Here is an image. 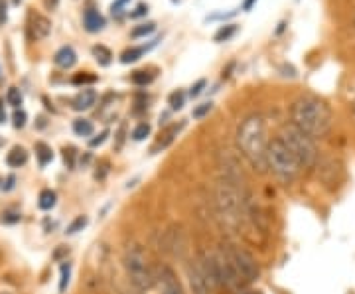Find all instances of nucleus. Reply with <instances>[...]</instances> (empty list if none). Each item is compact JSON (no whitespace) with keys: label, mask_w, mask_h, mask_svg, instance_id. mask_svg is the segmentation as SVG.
<instances>
[{"label":"nucleus","mask_w":355,"mask_h":294,"mask_svg":"<svg viewBox=\"0 0 355 294\" xmlns=\"http://www.w3.org/2000/svg\"><path fill=\"white\" fill-rule=\"evenodd\" d=\"M235 34H237V24H225L217 30L214 40H216V42H227V40L233 38Z\"/></svg>","instance_id":"obj_20"},{"label":"nucleus","mask_w":355,"mask_h":294,"mask_svg":"<svg viewBox=\"0 0 355 294\" xmlns=\"http://www.w3.org/2000/svg\"><path fill=\"white\" fill-rule=\"evenodd\" d=\"M53 64L58 65V67H62V69H69V67H73V65L77 64L76 50H73L71 46H64V48H60V50L55 51V55H53Z\"/></svg>","instance_id":"obj_10"},{"label":"nucleus","mask_w":355,"mask_h":294,"mask_svg":"<svg viewBox=\"0 0 355 294\" xmlns=\"http://www.w3.org/2000/svg\"><path fill=\"white\" fill-rule=\"evenodd\" d=\"M168 105L172 107V111H180L184 105H186V93L184 91H174V93H170V97H168Z\"/></svg>","instance_id":"obj_21"},{"label":"nucleus","mask_w":355,"mask_h":294,"mask_svg":"<svg viewBox=\"0 0 355 294\" xmlns=\"http://www.w3.org/2000/svg\"><path fill=\"white\" fill-rule=\"evenodd\" d=\"M280 139L294 153V156L298 158V162L302 164V168H312L316 164L318 156H320L316 146V139H312L310 135L302 132L300 128H296L291 123L282 127Z\"/></svg>","instance_id":"obj_6"},{"label":"nucleus","mask_w":355,"mask_h":294,"mask_svg":"<svg viewBox=\"0 0 355 294\" xmlns=\"http://www.w3.org/2000/svg\"><path fill=\"white\" fill-rule=\"evenodd\" d=\"M6 123V111H4V101L0 99V125Z\"/></svg>","instance_id":"obj_38"},{"label":"nucleus","mask_w":355,"mask_h":294,"mask_svg":"<svg viewBox=\"0 0 355 294\" xmlns=\"http://www.w3.org/2000/svg\"><path fill=\"white\" fill-rule=\"evenodd\" d=\"M130 79H132L135 85H148V83H153L154 76L153 74H148V71H135Z\"/></svg>","instance_id":"obj_24"},{"label":"nucleus","mask_w":355,"mask_h":294,"mask_svg":"<svg viewBox=\"0 0 355 294\" xmlns=\"http://www.w3.org/2000/svg\"><path fill=\"white\" fill-rule=\"evenodd\" d=\"M6 22V2L0 0V26Z\"/></svg>","instance_id":"obj_36"},{"label":"nucleus","mask_w":355,"mask_h":294,"mask_svg":"<svg viewBox=\"0 0 355 294\" xmlns=\"http://www.w3.org/2000/svg\"><path fill=\"white\" fill-rule=\"evenodd\" d=\"M55 202H58V196H55L53 190H44V192L40 193V198H38L40 209L48 211V209H51V207L55 205Z\"/></svg>","instance_id":"obj_18"},{"label":"nucleus","mask_w":355,"mask_h":294,"mask_svg":"<svg viewBox=\"0 0 355 294\" xmlns=\"http://www.w3.org/2000/svg\"><path fill=\"white\" fill-rule=\"evenodd\" d=\"M203 87H205V79H200L198 83H193L190 89V97H198L203 91Z\"/></svg>","instance_id":"obj_31"},{"label":"nucleus","mask_w":355,"mask_h":294,"mask_svg":"<svg viewBox=\"0 0 355 294\" xmlns=\"http://www.w3.org/2000/svg\"><path fill=\"white\" fill-rule=\"evenodd\" d=\"M265 119L261 115H249L241 121L237 128V146L243 158L249 162L254 172H266V148H268Z\"/></svg>","instance_id":"obj_2"},{"label":"nucleus","mask_w":355,"mask_h":294,"mask_svg":"<svg viewBox=\"0 0 355 294\" xmlns=\"http://www.w3.org/2000/svg\"><path fill=\"white\" fill-rule=\"evenodd\" d=\"M36 156H38L40 166H46V164H50L51 160H53V153H51V148L46 142H38L36 144Z\"/></svg>","instance_id":"obj_17"},{"label":"nucleus","mask_w":355,"mask_h":294,"mask_svg":"<svg viewBox=\"0 0 355 294\" xmlns=\"http://www.w3.org/2000/svg\"><path fill=\"white\" fill-rule=\"evenodd\" d=\"M14 182H16V180H14V176H10V178H6V186H4V190H12Z\"/></svg>","instance_id":"obj_40"},{"label":"nucleus","mask_w":355,"mask_h":294,"mask_svg":"<svg viewBox=\"0 0 355 294\" xmlns=\"http://www.w3.org/2000/svg\"><path fill=\"white\" fill-rule=\"evenodd\" d=\"M95 81H97V76H93V74H89V71H85V74H77V76H73V79H71L73 85H85V83H95Z\"/></svg>","instance_id":"obj_27"},{"label":"nucleus","mask_w":355,"mask_h":294,"mask_svg":"<svg viewBox=\"0 0 355 294\" xmlns=\"http://www.w3.org/2000/svg\"><path fill=\"white\" fill-rule=\"evenodd\" d=\"M6 101H8V105H12L14 109H18L22 105V93H20V89L18 87H10L8 95H6Z\"/></svg>","instance_id":"obj_25"},{"label":"nucleus","mask_w":355,"mask_h":294,"mask_svg":"<svg viewBox=\"0 0 355 294\" xmlns=\"http://www.w3.org/2000/svg\"><path fill=\"white\" fill-rule=\"evenodd\" d=\"M211 109H214V103H202V105H198V107L193 109L191 116H193V119H203V116L211 113Z\"/></svg>","instance_id":"obj_28"},{"label":"nucleus","mask_w":355,"mask_h":294,"mask_svg":"<svg viewBox=\"0 0 355 294\" xmlns=\"http://www.w3.org/2000/svg\"><path fill=\"white\" fill-rule=\"evenodd\" d=\"M95 103H97V91L83 89L81 93H77L76 99L71 101V107L76 111H89Z\"/></svg>","instance_id":"obj_12"},{"label":"nucleus","mask_w":355,"mask_h":294,"mask_svg":"<svg viewBox=\"0 0 355 294\" xmlns=\"http://www.w3.org/2000/svg\"><path fill=\"white\" fill-rule=\"evenodd\" d=\"M28 162V153L22 146H14L10 153L6 154V164L10 168H20Z\"/></svg>","instance_id":"obj_15"},{"label":"nucleus","mask_w":355,"mask_h":294,"mask_svg":"<svg viewBox=\"0 0 355 294\" xmlns=\"http://www.w3.org/2000/svg\"><path fill=\"white\" fill-rule=\"evenodd\" d=\"M121 294H142V293H139V291H137V288H135V291H132V293H121Z\"/></svg>","instance_id":"obj_41"},{"label":"nucleus","mask_w":355,"mask_h":294,"mask_svg":"<svg viewBox=\"0 0 355 294\" xmlns=\"http://www.w3.org/2000/svg\"><path fill=\"white\" fill-rule=\"evenodd\" d=\"M87 225V218L85 216H79L76 218L71 223H69V227H67V235H73L77 231H83V227Z\"/></svg>","instance_id":"obj_26"},{"label":"nucleus","mask_w":355,"mask_h":294,"mask_svg":"<svg viewBox=\"0 0 355 294\" xmlns=\"http://www.w3.org/2000/svg\"><path fill=\"white\" fill-rule=\"evenodd\" d=\"M266 170H270L282 182H292L302 172V164L284 144V141L280 137H275L268 141V148H266Z\"/></svg>","instance_id":"obj_5"},{"label":"nucleus","mask_w":355,"mask_h":294,"mask_svg":"<svg viewBox=\"0 0 355 294\" xmlns=\"http://www.w3.org/2000/svg\"><path fill=\"white\" fill-rule=\"evenodd\" d=\"M26 113L22 109H16V113H14V127L16 128H22L26 125Z\"/></svg>","instance_id":"obj_30"},{"label":"nucleus","mask_w":355,"mask_h":294,"mask_svg":"<svg viewBox=\"0 0 355 294\" xmlns=\"http://www.w3.org/2000/svg\"><path fill=\"white\" fill-rule=\"evenodd\" d=\"M0 184H2V180H0Z\"/></svg>","instance_id":"obj_44"},{"label":"nucleus","mask_w":355,"mask_h":294,"mask_svg":"<svg viewBox=\"0 0 355 294\" xmlns=\"http://www.w3.org/2000/svg\"><path fill=\"white\" fill-rule=\"evenodd\" d=\"M216 205L219 218L231 227H237L245 218V196L231 180H219L216 190Z\"/></svg>","instance_id":"obj_4"},{"label":"nucleus","mask_w":355,"mask_h":294,"mask_svg":"<svg viewBox=\"0 0 355 294\" xmlns=\"http://www.w3.org/2000/svg\"><path fill=\"white\" fill-rule=\"evenodd\" d=\"M148 135H150V125H148V123H140V125H137L135 130H132V139L137 142L144 141Z\"/></svg>","instance_id":"obj_23"},{"label":"nucleus","mask_w":355,"mask_h":294,"mask_svg":"<svg viewBox=\"0 0 355 294\" xmlns=\"http://www.w3.org/2000/svg\"><path fill=\"white\" fill-rule=\"evenodd\" d=\"M146 12H148V6L146 4H139L135 8V12H130V18H140V16H144Z\"/></svg>","instance_id":"obj_33"},{"label":"nucleus","mask_w":355,"mask_h":294,"mask_svg":"<svg viewBox=\"0 0 355 294\" xmlns=\"http://www.w3.org/2000/svg\"><path fill=\"white\" fill-rule=\"evenodd\" d=\"M188 282H190L191 294H211V291H214V288L209 286L207 279L203 277V273L202 269H200V265H198V261L188 265Z\"/></svg>","instance_id":"obj_9"},{"label":"nucleus","mask_w":355,"mask_h":294,"mask_svg":"<svg viewBox=\"0 0 355 294\" xmlns=\"http://www.w3.org/2000/svg\"><path fill=\"white\" fill-rule=\"evenodd\" d=\"M69 273H71V267H69V263L67 265H62V279H60V293H65V288H67V284H69Z\"/></svg>","instance_id":"obj_29"},{"label":"nucleus","mask_w":355,"mask_h":294,"mask_svg":"<svg viewBox=\"0 0 355 294\" xmlns=\"http://www.w3.org/2000/svg\"><path fill=\"white\" fill-rule=\"evenodd\" d=\"M156 42H158V40H154L150 46H142V48H128V50H125L123 53H121V64H135V62H139L140 58H142L146 51L156 46Z\"/></svg>","instance_id":"obj_14"},{"label":"nucleus","mask_w":355,"mask_h":294,"mask_svg":"<svg viewBox=\"0 0 355 294\" xmlns=\"http://www.w3.org/2000/svg\"><path fill=\"white\" fill-rule=\"evenodd\" d=\"M51 32V22L46 16H36L32 22V36L36 40L48 38V34Z\"/></svg>","instance_id":"obj_13"},{"label":"nucleus","mask_w":355,"mask_h":294,"mask_svg":"<svg viewBox=\"0 0 355 294\" xmlns=\"http://www.w3.org/2000/svg\"><path fill=\"white\" fill-rule=\"evenodd\" d=\"M83 26H85V30L91 32V34L101 32L103 28H105V18L99 14V10H95V8H87L85 14H83Z\"/></svg>","instance_id":"obj_11"},{"label":"nucleus","mask_w":355,"mask_h":294,"mask_svg":"<svg viewBox=\"0 0 355 294\" xmlns=\"http://www.w3.org/2000/svg\"><path fill=\"white\" fill-rule=\"evenodd\" d=\"M354 111H355V103H354Z\"/></svg>","instance_id":"obj_42"},{"label":"nucleus","mask_w":355,"mask_h":294,"mask_svg":"<svg viewBox=\"0 0 355 294\" xmlns=\"http://www.w3.org/2000/svg\"><path fill=\"white\" fill-rule=\"evenodd\" d=\"M156 286L160 294H186L178 273L170 265H160L156 269Z\"/></svg>","instance_id":"obj_8"},{"label":"nucleus","mask_w":355,"mask_h":294,"mask_svg":"<svg viewBox=\"0 0 355 294\" xmlns=\"http://www.w3.org/2000/svg\"><path fill=\"white\" fill-rule=\"evenodd\" d=\"M225 251H227L233 267L239 273V277H241L245 284H251V282L259 281L261 267H259L257 259L247 249H243L239 245H225Z\"/></svg>","instance_id":"obj_7"},{"label":"nucleus","mask_w":355,"mask_h":294,"mask_svg":"<svg viewBox=\"0 0 355 294\" xmlns=\"http://www.w3.org/2000/svg\"><path fill=\"white\" fill-rule=\"evenodd\" d=\"M16 221H20L18 214H4L2 216V223H16Z\"/></svg>","instance_id":"obj_34"},{"label":"nucleus","mask_w":355,"mask_h":294,"mask_svg":"<svg viewBox=\"0 0 355 294\" xmlns=\"http://www.w3.org/2000/svg\"><path fill=\"white\" fill-rule=\"evenodd\" d=\"M291 125L312 139L326 137L334 125L331 107L316 95H300L291 105Z\"/></svg>","instance_id":"obj_1"},{"label":"nucleus","mask_w":355,"mask_h":294,"mask_svg":"<svg viewBox=\"0 0 355 294\" xmlns=\"http://www.w3.org/2000/svg\"><path fill=\"white\" fill-rule=\"evenodd\" d=\"M73 130L79 137H91L95 128H93V123L87 121V119H76L73 121Z\"/></svg>","instance_id":"obj_19"},{"label":"nucleus","mask_w":355,"mask_h":294,"mask_svg":"<svg viewBox=\"0 0 355 294\" xmlns=\"http://www.w3.org/2000/svg\"><path fill=\"white\" fill-rule=\"evenodd\" d=\"M107 137H109V130H103V132H101V135H99V137H95V139H91V141H89V144H91V146L95 148V146H99V144H103V142L107 141Z\"/></svg>","instance_id":"obj_32"},{"label":"nucleus","mask_w":355,"mask_h":294,"mask_svg":"<svg viewBox=\"0 0 355 294\" xmlns=\"http://www.w3.org/2000/svg\"><path fill=\"white\" fill-rule=\"evenodd\" d=\"M254 2H257V0H245V2H243V10H245V12H249V10L254 6Z\"/></svg>","instance_id":"obj_39"},{"label":"nucleus","mask_w":355,"mask_h":294,"mask_svg":"<svg viewBox=\"0 0 355 294\" xmlns=\"http://www.w3.org/2000/svg\"><path fill=\"white\" fill-rule=\"evenodd\" d=\"M354 26H355V18H354Z\"/></svg>","instance_id":"obj_43"},{"label":"nucleus","mask_w":355,"mask_h":294,"mask_svg":"<svg viewBox=\"0 0 355 294\" xmlns=\"http://www.w3.org/2000/svg\"><path fill=\"white\" fill-rule=\"evenodd\" d=\"M128 0H116V2H113V6H111V12L119 14L121 10H123V6H125Z\"/></svg>","instance_id":"obj_35"},{"label":"nucleus","mask_w":355,"mask_h":294,"mask_svg":"<svg viewBox=\"0 0 355 294\" xmlns=\"http://www.w3.org/2000/svg\"><path fill=\"white\" fill-rule=\"evenodd\" d=\"M65 164H67L69 168L73 166V148L65 150Z\"/></svg>","instance_id":"obj_37"},{"label":"nucleus","mask_w":355,"mask_h":294,"mask_svg":"<svg viewBox=\"0 0 355 294\" xmlns=\"http://www.w3.org/2000/svg\"><path fill=\"white\" fill-rule=\"evenodd\" d=\"M93 58L97 60V64L99 65H109L113 62V53L111 50L107 48V46H101V44H97V46H93Z\"/></svg>","instance_id":"obj_16"},{"label":"nucleus","mask_w":355,"mask_h":294,"mask_svg":"<svg viewBox=\"0 0 355 294\" xmlns=\"http://www.w3.org/2000/svg\"><path fill=\"white\" fill-rule=\"evenodd\" d=\"M123 267H125L130 286L137 288L139 293H148L156 284V273H154L150 259L142 249V245H128L123 253Z\"/></svg>","instance_id":"obj_3"},{"label":"nucleus","mask_w":355,"mask_h":294,"mask_svg":"<svg viewBox=\"0 0 355 294\" xmlns=\"http://www.w3.org/2000/svg\"><path fill=\"white\" fill-rule=\"evenodd\" d=\"M154 30H156V24H154V22H146V24L135 26L132 32H130V36H132V38H144V36L153 34Z\"/></svg>","instance_id":"obj_22"}]
</instances>
